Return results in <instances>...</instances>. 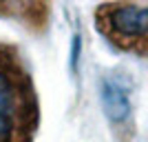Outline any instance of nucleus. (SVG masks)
<instances>
[{
	"label": "nucleus",
	"instance_id": "f03ea898",
	"mask_svg": "<svg viewBox=\"0 0 148 142\" xmlns=\"http://www.w3.org/2000/svg\"><path fill=\"white\" fill-rule=\"evenodd\" d=\"M99 25L113 42L148 51V5H111L99 9Z\"/></svg>",
	"mask_w": 148,
	"mask_h": 142
},
{
	"label": "nucleus",
	"instance_id": "f257e3e1",
	"mask_svg": "<svg viewBox=\"0 0 148 142\" xmlns=\"http://www.w3.org/2000/svg\"><path fill=\"white\" fill-rule=\"evenodd\" d=\"M29 127V89L11 58L0 56V142H22Z\"/></svg>",
	"mask_w": 148,
	"mask_h": 142
},
{
	"label": "nucleus",
	"instance_id": "7ed1b4c3",
	"mask_svg": "<svg viewBox=\"0 0 148 142\" xmlns=\"http://www.w3.org/2000/svg\"><path fill=\"white\" fill-rule=\"evenodd\" d=\"M99 100L104 107V113L113 124L128 122L133 113L130 102V85L122 76H104L99 82Z\"/></svg>",
	"mask_w": 148,
	"mask_h": 142
}]
</instances>
